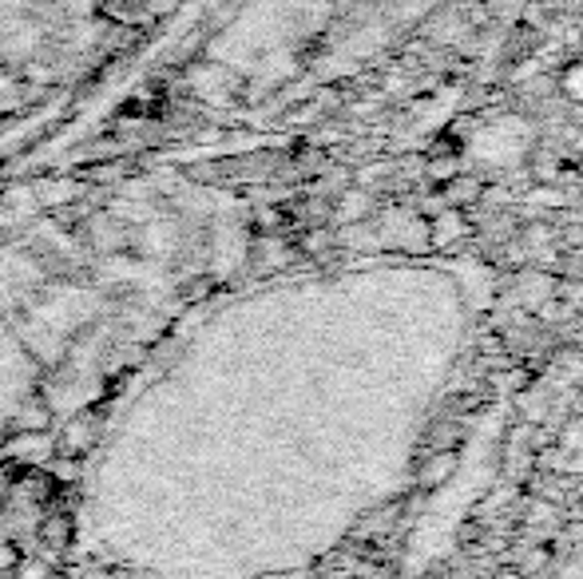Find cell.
Segmentation results:
<instances>
[]
</instances>
